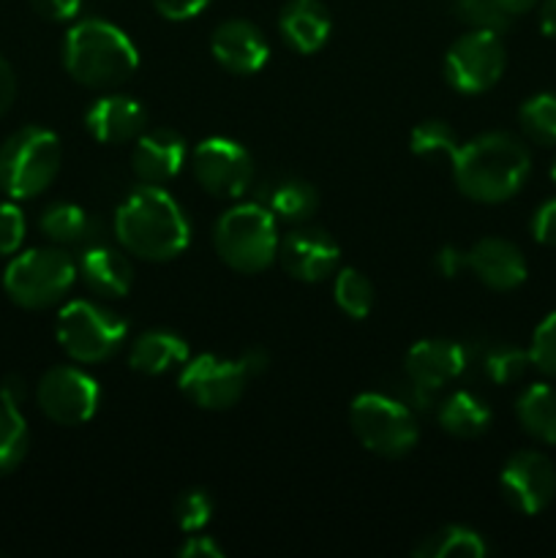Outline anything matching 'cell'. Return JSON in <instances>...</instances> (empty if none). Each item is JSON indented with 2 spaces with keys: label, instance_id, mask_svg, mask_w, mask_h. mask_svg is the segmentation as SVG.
Listing matches in <instances>:
<instances>
[{
  "label": "cell",
  "instance_id": "28",
  "mask_svg": "<svg viewBox=\"0 0 556 558\" xmlns=\"http://www.w3.org/2000/svg\"><path fill=\"white\" fill-rule=\"evenodd\" d=\"M316 205H319V196H316L314 185L300 178L281 180L270 194V213L289 223H300L314 216Z\"/></svg>",
  "mask_w": 556,
  "mask_h": 558
},
{
  "label": "cell",
  "instance_id": "31",
  "mask_svg": "<svg viewBox=\"0 0 556 558\" xmlns=\"http://www.w3.org/2000/svg\"><path fill=\"white\" fill-rule=\"evenodd\" d=\"M409 147H412L414 156L420 158H434V156H456L458 136L445 120H423L420 125H414L412 136H409Z\"/></svg>",
  "mask_w": 556,
  "mask_h": 558
},
{
  "label": "cell",
  "instance_id": "21",
  "mask_svg": "<svg viewBox=\"0 0 556 558\" xmlns=\"http://www.w3.org/2000/svg\"><path fill=\"white\" fill-rule=\"evenodd\" d=\"M76 272L82 276L85 287L98 298H125L134 283L131 262L109 245H87L76 262Z\"/></svg>",
  "mask_w": 556,
  "mask_h": 558
},
{
  "label": "cell",
  "instance_id": "20",
  "mask_svg": "<svg viewBox=\"0 0 556 558\" xmlns=\"http://www.w3.org/2000/svg\"><path fill=\"white\" fill-rule=\"evenodd\" d=\"M278 31L292 52L314 54L330 38V11L322 0H289L278 14Z\"/></svg>",
  "mask_w": 556,
  "mask_h": 558
},
{
  "label": "cell",
  "instance_id": "46",
  "mask_svg": "<svg viewBox=\"0 0 556 558\" xmlns=\"http://www.w3.org/2000/svg\"><path fill=\"white\" fill-rule=\"evenodd\" d=\"M551 178H554V183H556V161H554V169H551Z\"/></svg>",
  "mask_w": 556,
  "mask_h": 558
},
{
  "label": "cell",
  "instance_id": "44",
  "mask_svg": "<svg viewBox=\"0 0 556 558\" xmlns=\"http://www.w3.org/2000/svg\"><path fill=\"white\" fill-rule=\"evenodd\" d=\"M540 31L556 38V0H543L540 5Z\"/></svg>",
  "mask_w": 556,
  "mask_h": 558
},
{
  "label": "cell",
  "instance_id": "29",
  "mask_svg": "<svg viewBox=\"0 0 556 558\" xmlns=\"http://www.w3.org/2000/svg\"><path fill=\"white\" fill-rule=\"evenodd\" d=\"M333 298L336 305L349 316V319H365L374 308V287L368 278L354 267L336 270V283H333Z\"/></svg>",
  "mask_w": 556,
  "mask_h": 558
},
{
  "label": "cell",
  "instance_id": "32",
  "mask_svg": "<svg viewBox=\"0 0 556 558\" xmlns=\"http://www.w3.org/2000/svg\"><path fill=\"white\" fill-rule=\"evenodd\" d=\"M213 512H216V501H213L210 490L205 488L183 490L174 501V523L185 534L202 532L210 523Z\"/></svg>",
  "mask_w": 556,
  "mask_h": 558
},
{
  "label": "cell",
  "instance_id": "5",
  "mask_svg": "<svg viewBox=\"0 0 556 558\" xmlns=\"http://www.w3.org/2000/svg\"><path fill=\"white\" fill-rule=\"evenodd\" d=\"M213 245L227 267L243 276L267 270L278 256L276 216L259 205H238L213 229Z\"/></svg>",
  "mask_w": 556,
  "mask_h": 558
},
{
  "label": "cell",
  "instance_id": "39",
  "mask_svg": "<svg viewBox=\"0 0 556 558\" xmlns=\"http://www.w3.org/2000/svg\"><path fill=\"white\" fill-rule=\"evenodd\" d=\"M33 11L49 22H69L80 14L82 0H31Z\"/></svg>",
  "mask_w": 556,
  "mask_h": 558
},
{
  "label": "cell",
  "instance_id": "12",
  "mask_svg": "<svg viewBox=\"0 0 556 558\" xmlns=\"http://www.w3.org/2000/svg\"><path fill=\"white\" fill-rule=\"evenodd\" d=\"M36 401L44 417L58 425H82L96 414L101 390L96 379L74 365H55L41 376L36 387Z\"/></svg>",
  "mask_w": 556,
  "mask_h": 558
},
{
  "label": "cell",
  "instance_id": "22",
  "mask_svg": "<svg viewBox=\"0 0 556 558\" xmlns=\"http://www.w3.org/2000/svg\"><path fill=\"white\" fill-rule=\"evenodd\" d=\"M189 360V343L169 330L142 332L129 352V365L136 374L161 376L172 368H183Z\"/></svg>",
  "mask_w": 556,
  "mask_h": 558
},
{
  "label": "cell",
  "instance_id": "9",
  "mask_svg": "<svg viewBox=\"0 0 556 558\" xmlns=\"http://www.w3.org/2000/svg\"><path fill=\"white\" fill-rule=\"evenodd\" d=\"M349 423L360 445L382 458L409 456L420 439L414 414L382 392H363L354 398Z\"/></svg>",
  "mask_w": 556,
  "mask_h": 558
},
{
  "label": "cell",
  "instance_id": "33",
  "mask_svg": "<svg viewBox=\"0 0 556 558\" xmlns=\"http://www.w3.org/2000/svg\"><path fill=\"white\" fill-rule=\"evenodd\" d=\"M458 20L467 22L472 31L505 33L512 16L499 5V0H456L452 3Z\"/></svg>",
  "mask_w": 556,
  "mask_h": 558
},
{
  "label": "cell",
  "instance_id": "41",
  "mask_svg": "<svg viewBox=\"0 0 556 558\" xmlns=\"http://www.w3.org/2000/svg\"><path fill=\"white\" fill-rule=\"evenodd\" d=\"M14 98H16V74L14 69H11L9 60L0 54V118L9 112Z\"/></svg>",
  "mask_w": 556,
  "mask_h": 558
},
{
  "label": "cell",
  "instance_id": "6",
  "mask_svg": "<svg viewBox=\"0 0 556 558\" xmlns=\"http://www.w3.org/2000/svg\"><path fill=\"white\" fill-rule=\"evenodd\" d=\"M267 368V354L262 349H251L243 357L227 360L216 354H196L185 360L180 371V390L207 412H227L243 398L249 379L259 376Z\"/></svg>",
  "mask_w": 556,
  "mask_h": 558
},
{
  "label": "cell",
  "instance_id": "43",
  "mask_svg": "<svg viewBox=\"0 0 556 558\" xmlns=\"http://www.w3.org/2000/svg\"><path fill=\"white\" fill-rule=\"evenodd\" d=\"M0 401L9 403V407H22V401H25V381L20 376H5L3 385H0Z\"/></svg>",
  "mask_w": 556,
  "mask_h": 558
},
{
  "label": "cell",
  "instance_id": "15",
  "mask_svg": "<svg viewBox=\"0 0 556 558\" xmlns=\"http://www.w3.org/2000/svg\"><path fill=\"white\" fill-rule=\"evenodd\" d=\"M213 58L223 71L238 76H251L265 69L270 58V44L265 33L249 20H227L213 31Z\"/></svg>",
  "mask_w": 556,
  "mask_h": 558
},
{
  "label": "cell",
  "instance_id": "35",
  "mask_svg": "<svg viewBox=\"0 0 556 558\" xmlns=\"http://www.w3.org/2000/svg\"><path fill=\"white\" fill-rule=\"evenodd\" d=\"M529 360H532V365L540 374L556 379V311L545 316L537 325V330H534Z\"/></svg>",
  "mask_w": 556,
  "mask_h": 558
},
{
  "label": "cell",
  "instance_id": "10",
  "mask_svg": "<svg viewBox=\"0 0 556 558\" xmlns=\"http://www.w3.org/2000/svg\"><path fill=\"white\" fill-rule=\"evenodd\" d=\"M507 65L505 44L499 33L469 31L447 49L445 80L452 90L478 96L501 80Z\"/></svg>",
  "mask_w": 556,
  "mask_h": 558
},
{
  "label": "cell",
  "instance_id": "27",
  "mask_svg": "<svg viewBox=\"0 0 556 558\" xmlns=\"http://www.w3.org/2000/svg\"><path fill=\"white\" fill-rule=\"evenodd\" d=\"M31 447V430L20 407L0 401V477L16 472Z\"/></svg>",
  "mask_w": 556,
  "mask_h": 558
},
{
  "label": "cell",
  "instance_id": "45",
  "mask_svg": "<svg viewBox=\"0 0 556 558\" xmlns=\"http://www.w3.org/2000/svg\"><path fill=\"white\" fill-rule=\"evenodd\" d=\"M534 3H537V0H499V5H501V9H505L510 16L527 14L529 9H534Z\"/></svg>",
  "mask_w": 556,
  "mask_h": 558
},
{
  "label": "cell",
  "instance_id": "7",
  "mask_svg": "<svg viewBox=\"0 0 556 558\" xmlns=\"http://www.w3.org/2000/svg\"><path fill=\"white\" fill-rule=\"evenodd\" d=\"M76 262L60 248H31L14 256L3 272V289L20 308L58 305L76 281Z\"/></svg>",
  "mask_w": 556,
  "mask_h": 558
},
{
  "label": "cell",
  "instance_id": "38",
  "mask_svg": "<svg viewBox=\"0 0 556 558\" xmlns=\"http://www.w3.org/2000/svg\"><path fill=\"white\" fill-rule=\"evenodd\" d=\"M532 234L540 245L556 248V199H548L532 218Z\"/></svg>",
  "mask_w": 556,
  "mask_h": 558
},
{
  "label": "cell",
  "instance_id": "1",
  "mask_svg": "<svg viewBox=\"0 0 556 558\" xmlns=\"http://www.w3.org/2000/svg\"><path fill=\"white\" fill-rule=\"evenodd\" d=\"M118 243L136 259L169 262L191 243V223L183 207L161 185L142 183L114 213Z\"/></svg>",
  "mask_w": 556,
  "mask_h": 558
},
{
  "label": "cell",
  "instance_id": "40",
  "mask_svg": "<svg viewBox=\"0 0 556 558\" xmlns=\"http://www.w3.org/2000/svg\"><path fill=\"white\" fill-rule=\"evenodd\" d=\"M180 556L183 558H223V548L207 534H191L185 543L180 545Z\"/></svg>",
  "mask_w": 556,
  "mask_h": 558
},
{
  "label": "cell",
  "instance_id": "17",
  "mask_svg": "<svg viewBox=\"0 0 556 558\" xmlns=\"http://www.w3.org/2000/svg\"><path fill=\"white\" fill-rule=\"evenodd\" d=\"M467 267L494 292H512L527 281V259L510 240L483 238L467 254Z\"/></svg>",
  "mask_w": 556,
  "mask_h": 558
},
{
  "label": "cell",
  "instance_id": "16",
  "mask_svg": "<svg viewBox=\"0 0 556 558\" xmlns=\"http://www.w3.org/2000/svg\"><path fill=\"white\" fill-rule=\"evenodd\" d=\"M189 158L185 140L172 129H153L142 131L136 140L131 167L134 174L147 185H164L172 178H178Z\"/></svg>",
  "mask_w": 556,
  "mask_h": 558
},
{
  "label": "cell",
  "instance_id": "37",
  "mask_svg": "<svg viewBox=\"0 0 556 558\" xmlns=\"http://www.w3.org/2000/svg\"><path fill=\"white\" fill-rule=\"evenodd\" d=\"M210 5V0H153V9L169 22L194 20Z\"/></svg>",
  "mask_w": 556,
  "mask_h": 558
},
{
  "label": "cell",
  "instance_id": "18",
  "mask_svg": "<svg viewBox=\"0 0 556 558\" xmlns=\"http://www.w3.org/2000/svg\"><path fill=\"white\" fill-rule=\"evenodd\" d=\"M463 368H467V352L461 343L447 341V338H428V341L414 343L407 354V376L420 390H439L458 379Z\"/></svg>",
  "mask_w": 556,
  "mask_h": 558
},
{
  "label": "cell",
  "instance_id": "34",
  "mask_svg": "<svg viewBox=\"0 0 556 558\" xmlns=\"http://www.w3.org/2000/svg\"><path fill=\"white\" fill-rule=\"evenodd\" d=\"M529 365H532L529 352H521V349L516 347H496L491 349L488 357H485V374H488L496 385H512V381H518L527 374Z\"/></svg>",
  "mask_w": 556,
  "mask_h": 558
},
{
  "label": "cell",
  "instance_id": "26",
  "mask_svg": "<svg viewBox=\"0 0 556 558\" xmlns=\"http://www.w3.org/2000/svg\"><path fill=\"white\" fill-rule=\"evenodd\" d=\"M38 229L47 240L58 245H76L85 243L90 238L93 221L87 218V213L80 205H71V202H55L38 218Z\"/></svg>",
  "mask_w": 556,
  "mask_h": 558
},
{
  "label": "cell",
  "instance_id": "4",
  "mask_svg": "<svg viewBox=\"0 0 556 558\" xmlns=\"http://www.w3.org/2000/svg\"><path fill=\"white\" fill-rule=\"evenodd\" d=\"M60 161L58 136L41 125H25L0 145V189L11 199H33L55 183Z\"/></svg>",
  "mask_w": 556,
  "mask_h": 558
},
{
  "label": "cell",
  "instance_id": "8",
  "mask_svg": "<svg viewBox=\"0 0 556 558\" xmlns=\"http://www.w3.org/2000/svg\"><path fill=\"white\" fill-rule=\"evenodd\" d=\"M58 343L74 363H104L125 341V322L114 311L90 300H71L58 314Z\"/></svg>",
  "mask_w": 556,
  "mask_h": 558
},
{
  "label": "cell",
  "instance_id": "42",
  "mask_svg": "<svg viewBox=\"0 0 556 558\" xmlns=\"http://www.w3.org/2000/svg\"><path fill=\"white\" fill-rule=\"evenodd\" d=\"M436 267L442 270V276L447 278L458 276V272L467 267V254H461V251L456 248H445L439 256H436Z\"/></svg>",
  "mask_w": 556,
  "mask_h": 558
},
{
  "label": "cell",
  "instance_id": "25",
  "mask_svg": "<svg viewBox=\"0 0 556 558\" xmlns=\"http://www.w3.org/2000/svg\"><path fill=\"white\" fill-rule=\"evenodd\" d=\"M485 554H488L485 539L467 526L439 529L414 548L418 558H483Z\"/></svg>",
  "mask_w": 556,
  "mask_h": 558
},
{
  "label": "cell",
  "instance_id": "24",
  "mask_svg": "<svg viewBox=\"0 0 556 558\" xmlns=\"http://www.w3.org/2000/svg\"><path fill=\"white\" fill-rule=\"evenodd\" d=\"M436 420H439L442 430L456 439H478L488 430L491 409L472 392L458 390L442 401Z\"/></svg>",
  "mask_w": 556,
  "mask_h": 558
},
{
  "label": "cell",
  "instance_id": "19",
  "mask_svg": "<svg viewBox=\"0 0 556 558\" xmlns=\"http://www.w3.org/2000/svg\"><path fill=\"white\" fill-rule=\"evenodd\" d=\"M145 109L131 96L98 98L85 114L87 131L101 145H123V142L140 140V134L145 131Z\"/></svg>",
  "mask_w": 556,
  "mask_h": 558
},
{
  "label": "cell",
  "instance_id": "14",
  "mask_svg": "<svg viewBox=\"0 0 556 558\" xmlns=\"http://www.w3.org/2000/svg\"><path fill=\"white\" fill-rule=\"evenodd\" d=\"M278 262L294 281L319 283L338 270L341 248L325 229L300 227L278 243Z\"/></svg>",
  "mask_w": 556,
  "mask_h": 558
},
{
  "label": "cell",
  "instance_id": "2",
  "mask_svg": "<svg viewBox=\"0 0 556 558\" xmlns=\"http://www.w3.org/2000/svg\"><path fill=\"white\" fill-rule=\"evenodd\" d=\"M532 172V156L518 136L491 131L467 142L452 156V178L458 191L480 205L512 199Z\"/></svg>",
  "mask_w": 556,
  "mask_h": 558
},
{
  "label": "cell",
  "instance_id": "11",
  "mask_svg": "<svg viewBox=\"0 0 556 558\" xmlns=\"http://www.w3.org/2000/svg\"><path fill=\"white\" fill-rule=\"evenodd\" d=\"M191 172L207 194L218 196V199H238L254 180V161L240 142L213 136L194 147Z\"/></svg>",
  "mask_w": 556,
  "mask_h": 558
},
{
  "label": "cell",
  "instance_id": "23",
  "mask_svg": "<svg viewBox=\"0 0 556 558\" xmlns=\"http://www.w3.org/2000/svg\"><path fill=\"white\" fill-rule=\"evenodd\" d=\"M516 417L532 439L556 445V387L529 385L518 396Z\"/></svg>",
  "mask_w": 556,
  "mask_h": 558
},
{
  "label": "cell",
  "instance_id": "3",
  "mask_svg": "<svg viewBox=\"0 0 556 558\" xmlns=\"http://www.w3.org/2000/svg\"><path fill=\"white\" fill-rule=\"evenodd\" d=\"M63 65L69 76L93 90H112L129 82L140 65L134 41L104 20H82L65 33Z\"/></svg>",
  "mask_w": 556,
  "mask_h": 558
},
{
  "label": "cell",
  "instance_id": "13",
  "mask_svg": "<svg viewBox=\"0 0 556 558\" xmlns=\"http://www.w3.org/2000/svg\"><path fill=\"white\" fill-rule=\"evenodd\" d=\"M499 485L512 510L537 515L556 496V466L537 450H521L505 463Z\"/></svg>",
  "mask_w": 556,
  "mask_h": 558
},
{
  "label": "cell",
  "instance_id": "36",
  "mask_svg": "<svg viewBox=\"0 0 556 558\" xmlns=\"http://www.w3.org/2000/svg\"><path fill=\"white\" fill-rule=\"evenodd\" d=\"M22 240H25V216L16 205L3 202L0 205V256L16 254Z\"/></svg>",
  "mask_w": 556,
  "mask_h": 558
},
{
  "label": "cell",
  "instance_id": "30",
  "mask_svg": "<svg viewBox=\"0 0 556 558\" xmlns=\"http://www.w3.org/2000/svg\"><path fill=\"white\" fill-rule=\"evenodd\" d=\"M518 120L521 131L534 145L556 147V93H537L523 101Z\"/></svg>",
  "mask_w": 556,
  "mask_h": 558
}]
</instances>
